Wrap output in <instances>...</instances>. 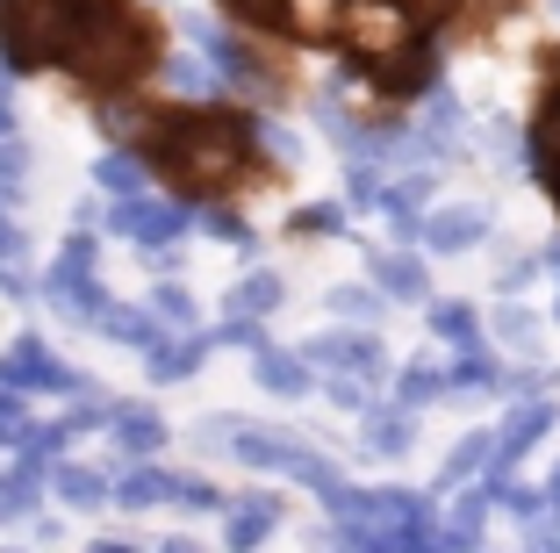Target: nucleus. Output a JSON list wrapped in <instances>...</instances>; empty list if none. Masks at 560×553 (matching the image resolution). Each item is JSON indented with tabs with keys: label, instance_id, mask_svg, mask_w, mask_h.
I'll use <instances>...</instances> for the list:
<instances>
[{
	"label": "nucleus",
	"instance_id": "a878e982",
	"mask_svg": "<svg viewBox=\"0 0 560 553\" xmlns=\"http://www.w3.org/2000/svg\"><path fill=\"white\" fill-rule=\"evenodd\" d=\"M366 453H381V460H396V453H410V439H417V424H410V410L402 417H381V410H366Z\"/></svg>",
	"mask_w": 560,
	"mask_h": 553
},
{
	"label": "nucleus",
	"instance_id": "39448f33",
	"mask_svg": "<svg viewBox=\"0 0 560 553\" xmlns=\"http://www.w3.org/2000/svg\"><path fill=\"white\" fill-rule=\"evenodd\" d=\"M0 381H8V389H22V395H101L94 381H86L80 367H66V359L50 353L36 331H22V338L0 353Z\"/></svg>",
	"mask_w": 560,
	"mask_h": 553
},
{
	"label": "nucleus",
	"instance_id": "4be33fe9",
	"mask_svg": "<svg viewBox=\"0 0 560 553\" xmlns=\"http://www.w3.org/2000/svg\"><path fill=\"white\" fill-rule=\"evenodd\" d=\"M374 288L388 295V302H424L431 295V274L417 252H374Z\"/></svg>",
	"mask_w": 560,
	"mask_h": 553
},
{
	"label": "nucleus",
	"instance_id": "4c0bfd02",
	"mask_svg": "<svg viewBox=\"0 0 560 553\" xmlns=\"http://www.w3.org/2000/svg\"><path fill=\"white\" fill-rule=\"evenodd\" d=\"M532 151H539V165H560V94L539 108V130H532Z\"/></svg>",
	"mask_w": 560,
	"mask_h": 553
},
{
	"label": "nucleus",
	"instance_id": "1a4fd4ad",
	"mask_svg": "<svg viewBox=\"0 0 560 553\" xmlns=\"http://www.w3.org/2000/svg\"><path fill=\"white\" fill-rule=\"evenodd\" d=\"M101 130H108V145H159V130H165V115L151 108V101H137L130 87H116V94H101V115H94Z\"/></svg>",
	"mask_w": 560,
	"mask_h": 553
},
{
	"label": "nucleus",
	"instance_id": "0eeeda50",
	"mask_svg": "<svg viewBox=\"0 0 560 553\" xmlns=\"http://www.w3.org/2000/svg\"><path fill=\"white\" fill-rule=\"evenodd\" d=\"M366 80H374L388 101H410V94H431V87H439V58H431L424 36H410V44L366 58Z\"/></svg>",
	"mask_w": 560,
	"mask_h": 553
},
{
	"label": "nucleus",
	"instance_id": "7ed1b4c3",
	"mask_svg": "<svg viewBox=\"0 0 560 553\" xmlns=\"http://www.w3.org/2000/svg\"><path fill=\"white\" fill-rule=\"evenodd\" d=\"M44 288V302L66 324H101V310H108V295H101V280H94V230H72L66 244H58V260H50V274L36 280Z\"/></svg>",
	"mask_w": 560,
	"mask_h": 553
},
{
	"label": "nucleus",
	"instance_id": "f3484780",
	"mask_svg": "<svg viewBox=\"0 0 560 553\" xmlns=\"http://www.w3.org/2000/svg\"><path fill=\"white\" fill-rule=\"evenodd\" d=\"M50 496L72 504V510H108L116 504V482L94 474V468H80V460H50Z\"/></svg>",
	"mask_w": 560,
	"mask_h": 553
},
{
	"label": "nucleus",
	"instance_id": "c9c22d12",
	"mask_svg": "<svg viewBox=\"0 0 560 553\" xmlns=\"http://www.w3.org/2000/svg\"><path fill=\"white\" fill-rule=\"evenodd\" d=\"M173 504H187V510H231V496L215 482H201V474H173Z\"/></svg>",
	"mask_w": 560,
	"mask_h": 553
},
{
	"label": "nucleus",
	"instance_id": "7c9ffc66",
	"mask_svg": "<svg viewBox=\"0 0 560 553\" xmlns=\"http://www.w3.org/2000/svg\"><path fill=\"white\" fill-rule=\"evenodd\" d=\"M346 209L352 201H310V209L288 216V230H295V238H346Z\"/></svg>",
	"mask_w": 560,
	"mask_h": 553
},
{
	"label": "nucleus",
	"instance_id": "2eb2a0df",
	"mask_svg": "<svg viewBox=\"0 0 560 553\" xmlns=\"http://www.w3.org/2000/svg\"><path fill=\"white\" fill-rule=\"evenodd\" d=\"M108 431H116V446H122L130 460H151V453H165V439H173V431H165V417H159L151 403H116Z\"/></svg>",
	"mask_w": 560,
	"mask_h": 553
},
{
	"label": "nucleus",
	"instance_id": "f03ea898",
	"mask_svg": "<svg viewBox=\"0 0 560 553\" xmlns=\"http://www.w3.org/2000/svg\"><path fill=\"white\" fill-rule=\"evenodd\" d=\"M72 80H86L94 94H116V87H137L144 72H159V36L137 15L130 0H94L72 36Z\"/></svg>",
	"mask_w": 560,
	"mask_h": 553
},
{
	"label": "nucleus",
	"instance_id": "6ab92c4d",
	"mask_svg": "<svg viewBox=\"0 0 560 553\" xmlns=\"http://www.w3.org/2000/svg\"><path fill=\"white\" fill-rule=\"evenodd\" d=\"M116 504L122 510H159V504H173V468H159V453H151V460H130V468L116 474Z\"/></svg>",
	"mask_w": 560,
	"mask_h": 553
},
{
	"label": "nucleus",
	"instance_id": "412c9836",
	"mask_svg": "<svg viewBox=\"0 0 560 553\" xmlns=\"http://www.w3.org/2000/svg\"><path fill=\"white\" fill-rule=\"evenodd\" d=\"M0 288L15 295V302H36V280H30V238L15 230V216H8V195H0Z\"/></svg>",
	"mask_w": 560,
	"mask_h": 553
},
{
	"label": "nucleus",
	"instance_id": "c756f323",
	"mask_svg": "<svg viewBox=\"0 0 560 553\" xmlns=\"http://www.w3.org/2000/svg\"><path fill=\"white\" fill-rule=\"evenodd\" d=\"M431 331H439L445 345H460V353L481 345V316L467 310V302H431Z\"/></svg>",
	"mask_w": 560,
	"mask_h": 553
},
{
	"label": "nucleus",
	"instance_id": "79ce46f5",
	"mask_svg": "<svg viewBox=\"0 0 560 553\" xmlns=\"http://www.w3.org/2000/svg\"><path fill=\"white\" fill-rule=\"evenodd\" d=\"M546 496H553V504H560V474H553V488H546Z\"/></svg>",
	"mask_w": 560,
	"mask_h": 553
},
{
	"label": "nucleus",
	"instance_id": "423d86ee",
	"mask_svg": "<svg viewBox=\"0 0 560 553\" xmlns=\"http://www.w3.org/2000/svg\"><path fill=\"white\" fill-rule=\"evenodd\" d=\"M187 36L209 50V66L223 72V87H245V94H259V101L273 94V80H266V66H259V50H252L237 30H215V22H187Z\"/></svg>",
	"mask_w": 560,
	"mask_h": 553
},
{
	"label": "nucleus",
	"instance_id": "473e14b6",
	"mask_svg": "<svg viewBox=\"0 0 560 553\" xmlns=\"http://www.w3.org/2000/svg\"><path fill=\"white\" fill-rule=\"evenodd\" d=\"M151 310H159L165 316V324H173V331H195V288H180V280H159V288H151Z\"/></svg>",
	"mask_w": 560,
	"mask_h": 553
},
{
	"label": "nucleus",
	"instance_id": "393cba45",
	"mask_svg": "<svg viewBox=\"0 0 560 553\" xmlns=\"http://www.w3.org/2000/svg\"><path fill=\"white\" fill-rule=\"evenodd\" d=\"M495 468V431H467L460 446H453V460H445V474H439V488H453V482H467V474H489Z\"/></svg>",
	"mask_w": 560,
	"mask_h": 553
},
{
	"label": "nucleus",
	"instance_id": "f704fd0d",
	"mask_svg": "<svg viewBox=\"0 0 560 553\" xmlns=\"http://www.w3.org/2000/svg\"><path fill=\"white\" fill-rule=\"evenodd\" d=\"M215 338H223V345H237V353H266V345H273V338H266V316H231V310H223Z\"/></svg>",
	"mask_w": 560,
	"mask_h": 553
},
{
	"label": "nucleus",
	"instance_id": "e433bc0d",
	"mask_svg": "<svg viewBox=\"0 0 560 553\" xmlns=\"http://www.w3.org/2000/svg\"><path fill=\"white\" fill-rule=\"evenodd\" d=\"M22 180H30V145H22V137H0V195L15 201Z\"/></svg>",
	"mask_w": 560,
	"mask_h": 553
},
{
	"label": "nucleus",
	"instance_id": "20e7f679",
	"mask_svg": "<svg viewBox=\"0 0 560 553\" xmlns=\"http://www.w3.org/2000/svg\"><path fill=\"white\" fill-rule=\"evenodd\" d=\"M195 216H201L195 195H151V187H144V195H116V201H108V230L130 238V244H144V252L180 244Z\"/></svg>",
	"mask_w": 560,
	"mask_h": 553
},
{
	"label": "nucleus",
	"instance_id": "58836bf2",
	"mask_svg": "<svg viewBox=\"0 0 560 553\" xmlns=\"http://www.w3.org/2000/svg\"><path fill=\"white\" fill-rule=\"evenodd\" d=\"M495 338H503V345H532V338H539V316L517 310V302H503V310H495Z\"/></svg>",
	"mask_w": 560,
	"mask_h": 553
},
{
	"label": "nucleus",
	"instance_id": "cd10ccee",
	"mask_svg": "<svg viewBox=\"0 0 560 553\" xmlns=\"http://www.w3.org/2000/svg\"><path fill=\"white\" fill-rule=\"evenodd\" d=\"M201 223H209V238H215V244H231V252H245V260H252V244H259V238H252V223H245V216H237L223 195L201 201Z\"/></svg>",
	"mask_w": 560,
	"mask_h": 553
},
{
	"label": "nucleus",
	"instance_id": "f8f14e48",
	"mask_svg": "<svg viewBox=\"0 0 560 553\" xmlns=\"http://www.w3.org/2000/svg\"><path fill=\"white\" fill-rule=\"evenodd\" d=\"M94 331H108V338H116V345H130L137 359H144V353H159V345L173 338V324H165V316L151 310V302H144V310H130V302H108Z\"/></svg>",
	"mask_w": 560,
	"mask_h": 553
},
{
	"label": "nucleus",
	"instance_id": "c85d7f7f",
	"mask_svg": "<svg viewBox=\"0 0 560 553\" xmlns=\"http://www.w3.org/2000/svg\"><path fill=\"white\" fill-rule=\"evenodd\" d=\"M159 72H165V87H173V94H215V87H223V72H215V66H201V58H159Z\"/></svg>",
	"mask_w": 560,
	"mask_h": 553
},
{
	"label": "nucleus",
	"instance_id": "a19ab883",
	"mask_svg": "<svg viewBox=\"0 0 560 553\" xmlns=\"http://www.w3.org/2000/svg\"><path fill=\"white\" fill-rule=\"evenodd\" d=\"M402 8H410V15H424V22H431V15H445V8H453V0H402Z\"/></svg>",
	"mask_w": 560,
	"mask_h": 553
},
{
	"label": "nucleus",
	"instance_id": "aec40b11",
	"mask_svg": "<svg viewBox=\"0 0 560 553\" xmlns=\"http://www.w3.org/2000/svg\"><path fill=\"white\" fill-rule=\"evenodd\" d=\"M273 525H280V496H237L231 504V525H223V546H266V539H273Z\"/></svg>",
	"mask_w": 560,
	"mask_h": 553
},
{
	"label": "nucleus",
	"instance_id": "c03bdc74",
	"mask_svg": "<svg viewBox=\"0 0 560 553\" xmlns=\"http://www.w3.org/2000/svg\"><path fill=\"white\" fill-rule=\"evenodd\" d=\"M0 474H8V468H0Z\"/></svg>",
	"mask_w": 560,
	"mask_h": 553
},
{
	"label": "nucleus",
	"instance_id": "5701e85b",
	"mask_svg": "<svg viewBox=\"0 0 560 553\" xmlns=\"http://www.w3.org/2000/svg\"><path fill=\"white\" fill-rule=\"evenodd\" d=\"M546 431H553V403H525V410H511V424L495 431V468L511 474V460L525 453V446H539Z\"/></svg>",
	"mask_w": 560,
	"mask_h": 553
},
{
	"label": "nucleus",
	"instance_id": "6e6552de",
	"mask_svg": "<svg viewBox=\"0 0 560 553\" xmlns=\"http://www.w3.org/2000/svg\"><path fill=\"white\" fill-rule=\"evenodd\" d=\"M302 353H310L316 375H366V381H374L381 367H388V353H381L374 324H360V331H324V338H310Z\"/></svg>",
	"mask_w": 560,
	"mask_h": 553
},
{
	"label": "nucleus",
	"instance_id": "9d476101",
	"mask_svg": "<svg viewBox=\"0 0 560 553\" xmlns=\"http://www.w3.org/2000/svg\"><path fill=\"white\" fill-rule=\"evenodd\" d=\"M481 238H489V209H475V201L431 209L424 223H417V244H424V252H475Z\"/></svg>",
	"mask_w": 560,
	"mask_h": 553
},
{
	"label": "nucleus",
	"instance_id": "9b49d317",
	"mask_svg": "<svg viewBox=\"0 0 560 553\" xmlns=\"http://www.w3.org/2000/svg\"><path fill=\"white\" fill-rule=\"evenodd\" d=\"M44 482H50V460L15 453V468L0 474V532H15L22 518H36V496H44Z\"/></svg>",
	"mask_w": 560,
	"mask_h": 553
},
{
	"label": "nucleus",
	"instance_id": "37998d69",
	"mask_svg": "<svg viewBox=\"0 0 560 553\" xmlns=\"http://www.w3.org/2000/svg\"><path fill=\"white\" fill-rule=\"evenodd\" d=\"M553 316H560V302H553Z\"/></svg>",
	"mask_w": 560,
	"mask_h": 553
},
{
	"label": "nucleus",
	"instance_id": "4468645a",
	"mask_svg": "<svg viewBox=\"0 0 560 553\" xmlns=\"http://www.w3.org/2000/svg\"><path fill=\"white\" fill-rule=\"evenodd\" d=\"M215 345H223L215 331H187V338H165L159 353H144V375L159 381V389H165V381H187V375H201V359H209Z\"/></svg>",
	"mask_w": 560,
	"mask_h": 553
},
{
	"label": "nucleus",
	"instance_id": "72a5a7b5",
	"mask_svg": "<svg viewBox=\"0 0 560 553\" xmlns=\"http://www.w3.org/2000/svg\"><path fill=\"white\" fill-rule=\"evenodd\" d=\"M381 302H388L381 288H330V310L346 316V324H374V316H381Z\"/></svg>",
	"mask_w": 560,
	"mask_h": 553
},
{
	"label": "nucleus",
	"instance_id": "b1692460",
	"mask_svg": "<svg viewBox=\"0 0 560 553\" xmlns=\"http://www.w3.org/2000/svg\"><path fill=\"white\" fill-rule=\"evenodd\" d=\"M280 302H288V280L259 266V274H237V288H231V302H223V310H231V316H273Z\"/></svg>",
	"mask_w": 560,
	"mask_h": 553
},
{
	"label": "nucleus",
	"instance_id": "bb28decb",
	"mask_svg": "<svg viewBox=\"0 0 560 553\" xmlns=\"http://www.w3.org/2000/svg\"><path fill=\"white\" fill-rule=\"evenodd\" d=\"M439 395H453V375H439V367H402V381H396V410H424V403H439Z\"/></svg>",
	"mask_w": 560,
	"mask_h": 553
},
{
	"label": "nucleus",
	"instance_id": "a211bd4d",
	"mask_svg": "<svg viewBox=\"0 0 560 553\" xmlns=\"http://www.w3.org/2000/svg\"><path fill=\"white\" fill-rule=\"evenodd\" d=\"M252 375H259V389H266V395H310V389H316L310 353H280V345L252 353Z\"/></svg>",
	"mask_w": 560,
	"mask_h": 553
},
{
	"label": "nucleus",
	"instance_id": "ddd939ff",
	"mask_svg": "<svg viewBox=\"0 0 560 553\" xmlns=\"http://www.w3.org/2000/svg\"><path fill=\"white\" fill-rule=\"evenodd\" d=\"M94 187L108 201H116V195H144V187H151V151L144 145H108L94 159Z\"/></svg>",
	"mask_w": 560,
	"mask_h": 553
},
{
	"label": "nucleus",
	"instance_id": "ea45409f",
	"mask_svg": "<svg viewBox=\"0 0 560 553\" xmlns=\"http://www.w3.org/2000/svg\"><path fill=\"white\" fill-rule=\"evenodd\" d=\"M259 145L273 151L280 165H295V159H302V145H295V137H288V130H280V123H266V115H259Z\"/></svg>",
	"mask_w": 560,
	"mask_h": 553
},
{
	"label": "nucleus",
	"instance_id": "2f4dec72",
	"mask_svg": "<svg viewBox=\"0 0 560 553\" xmlns=\"http://www.w3.org/2000/svg\"><path fill=\"white\" fill-rule=\"evenodd\" d=\"M381 159H366V151H352V165H346V201L352 209H381Z\"/></svg>",
	"mask_w": 560,
	"mask_h": 553
},
{
	"label": "nucleus",
	"instance_id": "f257e3e1",
	"mask_svg": "<svg viewBox=\"0 0 560 553\" xmlns=\"http://www.w3.org/2000/svg\"><path fill=\"white\" fill-rule=\"evenodd\" d=\"M252 151H259V115L201 108V115H165L159 145H151V165L180 180V195L215 201L252 173Z\"/></svg>",
	"mask_w": 560,
	"mask_h": 553
},
{
	"label": "nucleus",
	"instance_id": "dca6fc26",
	"mask_svg": "<svg viewBox=\"0 0 560 553\" xmlns=\"http://www.w3.org/2000/svg\"><path fill=\"white\" fill-rule=\"evenodd\" d=\"M352 0H280V30L302 36V44H330V36L346 30Z\"/></svg>",
	"mask_w": 560,
	"mask_h": 553
}]
</instances>
